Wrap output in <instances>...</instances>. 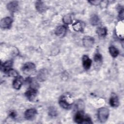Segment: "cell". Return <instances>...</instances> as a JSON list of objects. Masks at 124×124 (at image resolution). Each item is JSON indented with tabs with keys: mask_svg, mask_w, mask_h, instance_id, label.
Instances as JSON below:
<instances>
[{
	"mask_svg": "<svg viewBox=\"0 0 124 124\" xmlns=\"http://www.w3.org/2000/svg\"><path fill=\"white\" fill-rule=\"evenodd\" d=\"M10 116L12 118H15L16 116V113H15V112L12 111V112L10 113Z\"/></svg>",
	"mask_w": 124,
	"mask_h": 124,
	"instance_id": "cell-26",
	"label": "cell"
},
{
	"mask_svg": "<svg viewBox=\"0 0 124 124\" xmlns=\"http://www.w3.org/2000/svg\"><path fill=\"white\" fill-rule=\"evenodd\" d=\"M97 115L100 122L101 123H105L108 118L109 110L105 107L100 108L98 110Z\"/></svg>",
	"mask_w": 124,
	"mask_h": 124,
	"instance_id": "cell-2",
	"label": "cell"
},
{
	"mask_svg": "<svg viewBox=\"0 0 124 124\" xmlns=\"http://www.w3.org/2000/svg\"><path fill=\"white\" fill-rule=\"evenodd\" d=\"M96 33L101 37H105L107 33V30L105 27H99L96 30Z\"/></svg>",
	"mask_w": 124,
	"mask_h": 124,
	"instance_id": "cell-18",
	"label": "cell"
},
{
	"mask_svg": "<svg viewBox=\"0 0 124 124\" xmlns=\"http://www.w3.org/2000/svg\"><path fill=\"white\" fill-rule=\"evenodd\" d=\"M6 74L8 75H9V76L15 77L16 78L18 76V73H17V72L16 71L14 70V69H12L10 70Z\"/></svg>",
	"mask_w": 124,
	"mask_h": 124,
	"instance_id": "cell-23",
	"label": "cell"
},
{
	"mask_svg": "<svg viewBox=\"0 0 124 124\" xmlns=\"http://www.w3.org/2000/svg\"><path fill=\"white\" fill-rule=\"evenodd\" d=\"M23 82V79L21 76H17L16 78L13 82V86L14 88L16 90H19L21 88Z\"/></svg>",
	"mask_w": 124,
	"mask_h": 124,
	"instance_id": "cell-11",
	"label": "cell"
},
{
	"mask_svg": "<svg viewBox=\"0 0 124 124\" xmlns=\"http://www.w3.org/2000/svg\"><path fill=\"white\" fill-rule=\"evenodd\" d=\"M47 74V71L46 69H43L40 70L38 75L37 78L40 81H43L46 80Z\"/></svg>",
	"mask_w": 124,
	"mask_h": 124,
	"instance_id": "cell-16",
	"label": "cell"
},
{
	"mask_svg": "<svg viewBox=\"0 0 124 124\" xmlns=\"http://www.w3.org/2000/svg\"><path fill=\"white\" fill-rule=\"evenodd\" d=\"M83 46L87 48H90L93 46L94 43V38L91 36H86L82 39Z\"/></svg>",
	"mask_w": 124,
	"mask_h": 124,
	"instance_id": "cell-6",
	"label": "cell"
},
{
	"mask_svg": "<svg viewBox=\"0 0 124 124\" xmlns=\"http://www.w3.org/2000/svg\"><path fill=\"white\" fill-rule=\"evenodd\" d=\"M82 65L84 68L86 70L90 69L92 65V61L89 58V57L87 55H84L82 58Z\"/></svg>",
	"mask_w": 124,
	"mask_h": 124,
	"instance_id": "cell-9",
	"label": "cell"
},
{
	"mask_svg": "<svg viewBox=\"0 0 124 124\" xmlns=\"http://www.w3.org/2000/svg\"><path fill=\"white\" fill-rule=\"evenodd\" d=\"M88 2L90 3L91 4L97 5L99 4L101 2V0H90V1H88Z\"/></svg>",
	"mask_w": 124,
	"mask_h": 124,
	"instance_id": "cell-25",
	"label": "cell"
},
{
	"mask_svg": "<svg viewBox=\"0 0 124 124\" xmlns=\"http://www.w3.org/2000/svg\"><path fill=\"white\" fill-rule=\"evenodd\" d=\"M74 121L78 124H92L91 118L85 116L82 110L78 111L74 116Z\"/></svg>",
	"mask_w": 124,
	"mask_h": 124,
	"instance_id": "cell-1",
	"label": "cell"
},
{
	"mask_svg": "<svg viewBox=\"0 0 124 124\" xmlns=\"http://www.w3.org/2000/svg\"><path fill=\"white\" fill-rule=\"evenodd\" d=\"M48 113L49 115L51 117H56L58 114L57 109L54 107H50L49 108Z\"/></svg>",
	"mask_w": 124,
	"mask_h": 124,
	"instance_id": "cell-21",
	"label": "cell"
},
{
	"mask_svg": "<svg viewBox=\"0 0 124 124\" xmlns=\"http://www.w3.org/2000/svg\"><path fill=\"white\" fill-rule=\"evenodd\" d=\"M109 104L112 107L116 108L119 105V101L118 97L114 93H112L109 98Z\"/></svg>",
	"mask_w": 124,
	"mask_h": 124,
	"instance_id": "cell-8",
	"label": "cell"
},
{
	"mask_svg": "<svg viewBox=\"0 0 124 124\" xmlns=\"http://www.w3.org/2000/svg\"><path fill=\"white\" fill-rule=\"evenodd\" d=\"M22 70L25 75H31L34 73L35 70V65L31 62L25 63L22 66Z\"/></svg>",
	"mask_w": 124,
	"mask_h": 124,
	"instance_id": "cell-3",
	"label": "cell"
},
{
	"mask_svg": "<svg viewBox=\"0 0 124 124\" xmlns=\"http://www.w3.org/2000/svg\"><path fill=\"white\" fill-rule=\"evenodd\" d=\"M66 32V29L64 26L58 27L55 31V34L59 37H63L65 36Z\"/></svg>",
	"mask_w": 124,
	"mask_h": 124,
	"instance_id": "cell-10",
	"label": "cell"
},
{
	"mask_svg": "<svg viewBox=\"0 0 124 124\" xmlns=\"http://www.w3.org/2000/svg\"><path fill=\"white\" fill-rule=\"evenodd\" d=\"M109 52L112 57L115 58L118 56L119 54V51L118 49L114 47V46H110L109 47Z\"/></svg>",
	"mask_w": 124,
	"mask_h": 124,
	"instance_id": "cell-19",
	"label": "cell"
},
{
	"mask_svg": "<svg viewBox=\"0 0 124 124\" xmlns=\"http://www.w3.org/2000/svg\"><path fill=\"white\" fill-rule=\"evenodd\" d=\"M85 26V24L82 21H78L75 23L72 26L73 29L77 31H83Z\"/></svg>",
	"mask_w": 124,
	"mask_h": 124,
	"instance_id": "cell-15",
	"label": "cell"
},
{
	"mask_svg": "<svg viewBox=\"0 0 124 124\" xmlns=\"http://www.w3.org/2000/svg\"><path fill=\"white\" fill-rule=\"evenodd\" d=\"M62 21L63 23L66 24H70L72 23V18L70 14H68L65 15L62 19Z\"/></svg>",
	"mask_w": 124,
	"mask_h": 124,
	"instance_id": "cell-22",
	"label": "cell"
},
{
	"mask_svg": "<svg viewBox=\"0 0 124 124\" xmlns=\"http://www.w3.org/2000/svg\"><path fill=\"white\" fill-rule=\"evenodd\" d=\"M18 3L17 1H12L8 3L7 5V9L12 13H14L18 10Z\"/></svg>",
	"mask_w": 124,
	"mask_h": 124,
	"instance_id": "cell-12",
	"label": "cell"
},
{
	"mask_svg": "<svg viewBox=\"0 0 124 124\" xmlns=\"http://www.w3.org/2000/svg\"><path fill=\"white\" fill-rule=\"evenodd\" d=\"M93 59H94V61L95 62H100L102 61V55L100 53H97L94 56Z\"/></svg>",
	"mask_w": 124,
	"mask_h": 124,
	"instance_id": "cell-24",
	"label": "cell"
},
{
	"mask_svg": "<svg viewBox=\"0 0 124 124\" xmlns=\"http://www.w3.org/2000/svg\"><path fill=\"white\" fill-rule=\"evenodd\" d=\"M90 22L91 24L93 26L97 25L99 22V18L97 16V15H92L90 17Z\"/></svg>",
	"mask_w": 124,
	"mask_h": 124,
	"instance_id": "cell-20",
	"label": "cell"
},
{
	"mask_svg": "<svg viewBox=\"0 0 124 124\" xmlns=\"http://www.w3.org/2000/svg\"><path fill=\"white\" fill-rule=\"evenodd\" d=\"M37 94V89L31 87L25 93V96L30 101H32L35 100Z\"/></svg>",
	"mask_w": 124,
	"mask_h": 124,
	"instance_id": "cell-4",
	"label": "cell"
},
{
	"mask_svg": "<svg viewBox=\"0 0 124 124\" xmlns=\"http://www.w3.org/2000/svg\"><path fill=\"white\" fill-rule=\"evenodd\" d=\"M37 114V111L34 108H30L27 109L24 114L25 118L28 120H32L36 116Z\"/></svg>",
	"mask_w": 124,
	"mask_h": 124,
	"instance_id": "cell-7",
	"label": "cell"
},
{
	"mask_svg": "<svg viewBox=\"0 0 124 124\" xmlns=\"http://www.w3.org/2000/svg\"><path fill=\"white\" fill-rule=\"evenodd\" d=\"M35 8L40 13H43L46 10V6L42 1L38 0L35 2Z\"/></svg>",
	"mask_w": 124,
	"mask_h": 124,
	"instance_id": "cell-13",
	"label": "cell"
},
{
	"mask_svg": "<svg viewBox=\"0 0 124 124\" xmlns=\"http://www.w3.org/2000/svg\"><path fill=\"white\" fill-rule=\"evenodd\" d=\"M13 65V62L12 61H8L1 64V69L6 74L11 69Z\"/></svg>",
	"mask_w": 124,
	"mask_h": 124,
	"instance_id": "cell-14",
	"label": "cell"
},
{
	"mask_svg": "<svg viewBox=\"0 0 124 124\" xmlns=\"http://www.w3.org/2000/svg\"><path fill=\"white\" fill-rule=\"evenodd\" d=\"M59 103L60 106L64 109H71L72 108V105L67 102L65 99L63 98H62L59 100Z\"/></svg>",
	"mask_w": 124,
	"mask_h": 124,
	"instance_id": "cell-17",
	"label": "cell"
},
{
	"mask_svg": "<svg viewBox=\"0 0 124 124\" xmlns=\"http://www.w3.org/2000/svg\"><path fill=\"white\" fill-rule=\"evenodd\" d=\"M12 19L10 17H6L3 18L0 22V27L2 29H6L10 28L12 26Z\"/></svg>",
	"mask_w": 124,
	"mask_h": 124,
	"instance_id": "cell-5",
	"label": "cell"
}]
</instances>
